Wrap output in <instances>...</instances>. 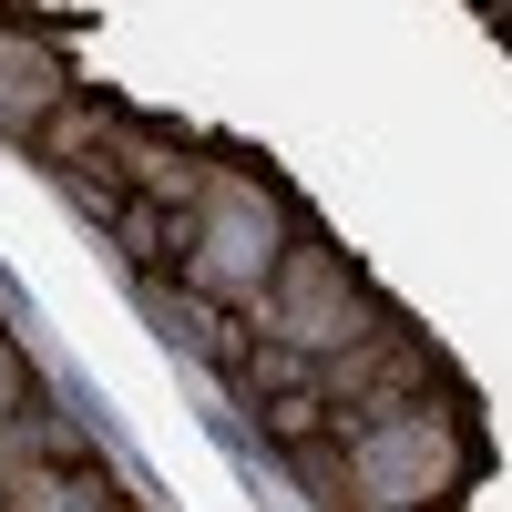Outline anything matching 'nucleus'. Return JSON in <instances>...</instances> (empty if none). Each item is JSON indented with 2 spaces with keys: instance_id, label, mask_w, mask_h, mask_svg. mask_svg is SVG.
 <instances>
[{
  "instance_id": "1",
  "label": "nucleus",
  "mask_w": 512,
  "mask_h": 512,
  "mask_svg": "<svg viewBox=\"0 0 512 512\" xmlns=\"http://www.w3.org/2000/svg\"><path fill=\"white\" fill-rule=\"evenodd\" d=\"M472 420L441 400H420V410H390V420H369V431L349 441H318V451H297V472L318 482L328 512H441L461 482H472Z\"/></svg>"
},
{
  "instance_id": "2",
  "label": "nucleus",
  "mask_w": 512,
  "mask_h": 512,
  "mask_svg": "<svg viewBox=\"0 0 512 512\" xmlns=\"http://www.w3.org/2000/svg\"><path fill=\"white\" fill-rule=\"evenodd\" d=\"M287 246H297L287 195L267 175H246V164H216V185H205L195 216H185V287L216 297V308H256V287L277 277Z\"/></svg>"
},
{
  "instance_id": "3",
  "label": "nucleus",
  "mask_w": 512,
  "mask_h": 512,
  "mask_svg": "<svg viewBox=\"0 0 512 512\" xmlns=\"http://www.w3.org/2000/svg\"><path fill=\"white\" fill-rule=\"evenodd\" d=\"M379 318V297H369V277L338 256L328 236H297L287 256H277V277L256 287V308H246V328L267 338V349H297V359H338L349 338H369Z\"/></svg>"
},
{
  "instance_id": "4",
  "label": "nucleus",
  "mask_w": 512,
  "mask_h": 512,
  "mask_svg": "<svg viewBox=\"0 0 512 512\" xmlns=\"http://www.w3.org/2000/svg\"><path fill=\"white\" fill-rule=\"evenodd\" d=\"M451 379H441V349L420 338L410 318H379L369 338H349L338 359H318V400L338 420V441L369 431V420H390V410H420V400H441Z\"/></svg>"
},
{
  "instance_id": "5",
  "label": "nucleus",
  "mask_w": 512,
  "mask_h": 512,
  "mask_svg": "<svg viewBox=\"0 0 512 512\" xmlns=\"http://www.w3.org/2000/svg\"><path fill=\"white\" fill-rule=\"evenodd\" d=\"M62 103H72V62H62L41 31H11V21H0V134L31 144Z\"/></svg>"
},
{
  "instance_id": "6",
  "label": "nucleus",
  "mask_w": 512,
  "mask_h": 512,
  "mask_svg": "<svg viewBox=\"0 0 512 512\" xmlns=\"http://www.w3.org/2000/svg\"><path fill=\"white\" fill-rule=\"evenodd\" d=\"M113 512H134V502H113Z\"/></svg>"
}]
</instances>
